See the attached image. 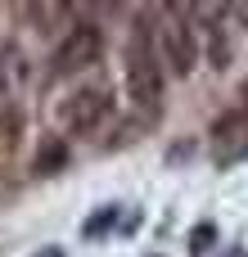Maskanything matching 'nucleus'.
Here are the masks:
<instances>
[{"label":"nucleus","instance_id":"nucleus-1","mask_svg":"<svg viewBox=\"0 0 248 257\" xmlns=\"http://www.w3.org/2000/svg\"><path fill=\"white\" fill-rule=\"evenodd\" d=\"M127 95H131V108L154 122L158 117V104H163V59L154 50V32H149V14L136 18V32L127 41Z\"/></svg>","mask_w":248,"mask_h":257},{"label":"nucleus","instance_id":"nucleus-2","mask_svg":"<svg viewBox=\"0 0 248 257\" xmlns=\"http://www.w3.org/2000/svg\"><path fill=\"white\" fill-rule=\"evenodd\" d=\"M149 32H154V50H158L163 68L176 77H190L199 63V36H194V23L185 18V9L149 14Z\"/></svg>","mask_w":248,"mask_h":257},{"label":"nucleus","instance_id":"nucleus-3","mask_svg":"<svg viewBox=\"0 0 248 257\" xmlns=\"http://www.w3.org/2000/svg\"><path fill=\"white\" fill-rule=\"evenodd\" d=\"M99 54H104V32H99V23H72V27L59 36L54 54H50V72H54V77H77V72L95 68Z\"/></svg>","mask_w":248,"mask_h":257},{"label":"nucleus","instance_id":"nucleus-4","mask_svg":"<svg viewBox=\"0 0 248 257\" xmlns=\"http://www.w3.org/2000/svg\"><path fill=\"white\" fill-rule=\"evenodd\" d=\"M108 113H113V95L104 81H95V86L72 90L59 104V126H63V136H95V126H104Z\"/></svg>","mask_w":248,"mask_h":257},{"label":"nucleus","instance_id":"nucleus-5","mask_svg":"<svg viewBox=\"0 0 248 257\" xmlns=\"http://www.w3.org/2000/svg\"><path fill=\"white\" fill-rule=\"evenodd\" d=\"M212 154H217L221 163L248 154V108H230V113L212 126Z\"/></svg>","mask_w":248,"mask_h":257},{"label":"nucleus","instance_id":"nucleus-6","mask_svg":"<svg viewBox=\"0 0 248 257\" xmlns=\"http://www.w3.org/2000/svg\"><path fill=\"white\" fill-rule=\"evenodd\" d=\"M68 167V145L54 136V140H45L41 149H36V158H32V176H54V172H63Z\"/></svg>","mask_w":248,"mask_h":257},{"label":"nucleus","instance_id":"nucleus-7","mask_svg":"<svg viewBox=\"0 0 248 257\" xmlns=\"http://www.w3.org/2000/svg\"><path fill=\"white\" fill-rule=\"evenodd\" d=\"M18 140H23V113H18V104L9 95H0V154L14 149Z\"/></svg>","mask_w":248,"mask_h":257},{"label":"nucleus","instance_id":"nucleus-8","mask_svg":"<svg viewBox=\"0 0 248 257\" xmlns=\"http://www.w3.org/2000/svg\"><path fill=\"white\" fill-rule=\"evenodd\" d=\"M108 217H113V208H99V212H95V217L86 221V235H95V230H104V226H108Z\"/></svg>","mask_w":248,"mask_h":257},{"label":"nucleus","instance_id":"nucleus-9","mask_svg":"<svg viewBox=\"0 0 248 257\" xmlns=\"http://www.w3.org/2000/svg\"><path fill=\"white\" fill-rule=\"evenodd\" d=\"M190 244H194V248H203V244H212V226H199V230L190 235Z\"/></svg>","mask_w":248,"mask_h":257},{"label":"nucleus","instance_id":"nucleus-10","mask_svg":"<svg viewBox=\"0 0 248 257\" xmlns=\"http://www.w3.org/2000/svg\"><path fill=\"white\" fill-rule=\"evenodd\" d=\"M36 257H63V248H41Z\"/></svg>","mask_w":248,"mask_h":257}]
</instances>
